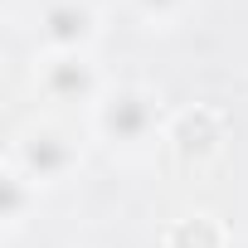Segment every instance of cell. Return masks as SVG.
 <instances>
[{"label": "cell", "instance_id": "6da1fadb", "mask_svg": "<svg viewBox=\"0 0 248 248\" xmlns=\"http://www.w3.org/2000/svg\"><path fill=\"white\" fill-rule=\"evenodd\" d=\"M166 107L151 88L141 83H112L102 93V102L88 112V132L112 151V156H146L151 146H161L166 137Z\"/></svg>", "mask_w": 248, "mask_h": 248}, {"label": "cell", "instance_id": "ba28073f", "mask_svg": "<svg viewBox=\"0 0 248 248\" xmlns=\"http://www.w3.org/2000/svg\"><path fill=\"white\" fill-rule=\"evenodd\" d=\"M127 5L132 20H141L146 30H175L190 20V10L200 5V0H122Z\"/></svg>", "mask_w": 248, "mask_h": 248}, {"label": "cell", "instance_id": "7a4b0ae2", "mask_svg": "<svg viewBox=\"0 0 248 248\" xmlns=\"http://www.w3.org/2000/svg\"><path fill=\"white\" fill-rule=\"evenodd\" d=\"M83 156H88V141H83L73 127L44 117V122H30V127L15 132L5 166H15V170H20L30 185H39V190H59V185H68V180L83 170Z\"/></svg>", "mask_w": 248, "mask_h": 248}, {"label": "cell", "instance_id": "5b68a950", "mask_svg": "<svg viewBox=\"0 0 248 248\" xmlns=\"http://www.w3.org/2000/svg\"><path fill=\"white\" fill-rule=\"evenodd\" d=\"M224 141H229V117H224L219 107H209V102H195V107L170 112L166 137H161V146L170 151V161L185 166V170L209 166V161L224 151Z\"/></svg>", "mask_w": 248, "mask_h": 248}, {"label": "cell", "instance_id": "52a82bcc", "mask_svg": "<svg viewBox=\"0 0 248 248\" xmlns=\"http://www.w3.org/2000/svg\"><path fill=\"white\" fill-rule=\"evenodd\" d=\"M161 248H229V229H224L219 214H209V209H190V214H180V219L166 224Z\"/></svg>", "mask_w": 248, "mask_h": 248}, {"label": "cell", "instance_id": "277c9868", "mask_svg": "<svg viewBox=\"0 0 248 248\" xmlns=\"http://www.w3.org/2000/svg\"><path fill=\"white\" fill-rule=\"evenodd\" d=\"M102 10L93 0H44L34 10L39 54H93L102 44Z\"/></svg>", "mask_w": 248, "mask_h": 248}, {"label": "cell", "instance_id": "8992f818", "mask_svg": "<svg viewBox=\"0 0 248 248\" xmlns=\"http://www.w3.org/2000/svg\"><path fill=\"white\" fill-rule=\"evenodd\" d=\"M39 200H44V190L30 185L15 166H5V175H0V229H5V238H15L39 214Z\"/></svg>", "mask_w": 248, "mask_h": 248}, {"label": "cell", "instance_id": "3957f363", "mask_svg": "<svg viewBox=\"0 0 248 248\" xmlns=\"http://www.w3.org/2000/svg\"><path fill=\"white\" fill-rule=\"evenodd\" d=\"M34 88L44 102H59V107H97L102 93L112 88L97 68L93 54H39L34 59Z\"/></svg>", "mask_w": 248, "mask_h": 248}]
</instances>
